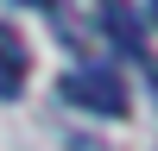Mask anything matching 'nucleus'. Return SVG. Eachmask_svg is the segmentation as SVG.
<instances>
[{"label":"nucleus","mask_w":158,"mask_h":151,"mask_svg":"<svg viewBox=\"0 0 158 151\" xmlns=\"http://www.w3.org/2000/svg\"><path fill=\"white\" fill-rule=\"evenodd\" d=\"M0 44H19V38H13V25H0Z\"/></svg>","instance_id":"20e7f679"},{"label":"nucleus","mask_w":158,"mask_h":151,"mask_svg":"<svg viewBox=\"0 0 158 151\" xmlns=\"http://www.w3.org/2000/svg\"><path fill=\"white\" fill-rule=\"evenodd\" d=\"M108 32H120V44L139 50V25H133V13H127V6H108Z\"/></svg>","instance_id":"7ed1b4c3"},{"label":"nucleus","mask_w":158,"mask_h":151,"mask_svg":"<svg viewBox=\"0 0 158 151\" xmlns=\"http://www.w3.org/2000/svg\"><path fill=\"white\" fill-rule=\"evenodd\" d=\"M146 13H152V25H158V0H146Z\"/></svg>","instance_id":"39448f33"},{"label":"nucleus","mask_w":158,"mask_h":151,"mask_svg":"<svg viewBox=\"0 0 158 151\" xmlns=\"http://www.w3.org/2000/svg\"><path fill=\"white\" fill-rule=\"evenodd\" d=\"M152 88H158V69H152Z\"/></svg>","instance_id":"0eeeda50"},{"label":"nucleus","mask_w":158,"mask_h":151,"mask_svg":"<svg viewBox=\"0 0 158 151\" xmlns=\"http://www.w3.org/2000/svg\"><path fill=\"white\" fill-rule=\"evenodd\" d=\"M57 101H70V107H82V113H108V120L127 113V88H120L114 69H70L57 82Z\"/></svg>","instance_id":"f257e3e1"},{"label":"nucleus","mask_w":158,"mask_h":151,"mask_svg":"<svg viewBox=\"0 0 158 151\" xmlns=\"http://www.w3.org/2000/svg\"><path fill=\"white\" fill-rule=\"evenodd\" d=\"M25 82V44H0V95H19Z\"/></svg>","instance_id":"f03ea898"},{"label":"nucleus","mask_w":158,"mask_h":151,"mask_svg":"<svg viewBox=\"0 0 158 151\" xmlns=\"http://www.w3.org/2000/svg\"><path fill=\"white\" fill-rule=\"evenodd\" d=\"M19 6H51V0H19Z\"/></svg>","instance_id":"423d86ee"}]
</instances>
